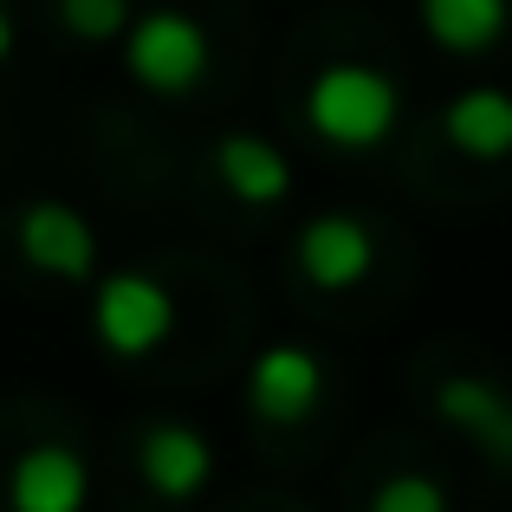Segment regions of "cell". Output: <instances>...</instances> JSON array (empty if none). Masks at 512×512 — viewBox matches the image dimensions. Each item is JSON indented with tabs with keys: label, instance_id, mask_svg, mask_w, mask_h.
<instances>
[{
	"label": "cell",
	"instance_id": "2",
	"mask_svg": "<svg viewBox=\"0 0 512 512\" xmlns=\"http://www.w3.org/2000/svg\"><path fill=\"white\" fill-rule=\"evenodd\" d=\"M124 72L137 78L143 91H156V98H182V91H195L201 78H208V33H201L195 13L182 7H143L130 13L124 26Z\"/></svg>",
	"mask_w": 512,
	"mask_h": 512
},
{
	"label": "cell",
	"instance_id": "12",
	"mask_svg": "<svg viewBox=\"0 0 512 512\" xmlns=\"http://www.w3.org/2000/svg\"><path fill=\"white\" fill-rule=\"evenodd\" d=\"M415 13H422V33L441 52L474 59V52L500 46V33L512 20V0H415Z\"/></svg>",
	"mask_w": 512,
	"mask_h": 512
},
{
	"label": "cell",
	"instance_id": "13",
	"mask_svg": "<svg viewBox=\"0 0 512 512\" xmlns=\"http://www.w3.org/2000/svg\"><path fill=\"white\" fill-rule=\"evenodd\" d=\"M370 512H448V487L435 474H389L370 493Z\"/></svg>",
	"mask_w": 512,
	"mask_h": 512
},
{
	"label": "cell",
	"instance_id": "5",
	"mask_svg": "<svg viewBox=\"0 0 512 512\" xmlns=\"http://www.w3.org/2000/svg\"><path fill=\"white\" fill-rule=\"evenodd\" d=\"M435 415L480 454L487 467L512 474V389L487 370H454L435 383Z\"/></svg>",
	"mask_w": 512,
	"mask_h": 512
},
{
	"label": "cell",
	"instance_id": "14",
	"mask_svg": "<svg viewBox=\"0 0 512 512\" xmlns=\"http://www.w3.org/2000/svg\"><path fill=\"white\" fill-rule=\"evenodd\" d=\"M59 13H65V26H72L78 39H91V46H104V39H124V26H130V0H59Z\"/></svg>",
	"mask_w": 512,
	"mask_h": 512
},
{
	"label": "cell",
	"instance_id": "6",
	"mask_svg": "<svg viewBox=\"0 0 512 512\" xmlns=\"http://www.w3.org/2000/svg\"><path fill=\"white\" fill-rule=\"evenodd\" d=\"M331 389V370L312 344H266L247 370V409L260 422H305V415L325 402Z\"/></svg>",
	"mask_w": 512,
	"mask_h": 512
},
{
	"label": "cell",
	"instance_id": "10",
	"mask_svg": "<svg viewBox=\"0 0 512 512\" xmlns=\"http://www.w3.org/2000/svg\"><path fill=\"white\" fill-rule=\"evenodd\" d=\"M214 175H221V188L234 201H247V208H279V201L292 195L286 150H279L273 137H260V130H227V137L214 143Z\"/></svg>",
	"mask_w": 512,
	"mask_h": 512
},
{
	"label": "cell",
	"instance_id": "4",
	"mask_svg": "<svg viewBox=\"0 0 512 512\" xmlns=\"http://www.w3.org/2000/svg\"><path fill=\"white\" fill-rule=\"evenodd\" d=\"M13 240H20V260L33 273L59 279V286H85L98 273V227L72 208V201H26L20 221H13Z\"/></svg>",
	"mask_w": 512,
	"mask_h": 512
},
{
	"label": "cell",
	"instance_id": "7",
	"mask_svg": "<svg viewBox=\"0 0 512 512\" xmlns=\"http://www.w3.org/2000/svg\"><path fill=\"white\" fill-rule=\"evenodd\" d=\"M137 474H143V487H150L156 500H169V506L201 500L208 480H214L208 428H195V422H150L137 435Z\"/></svg>",
	"mask_w": 512,
	"mask_h": 512
},
{
	"label": "cell",
	"instance_id": "15",
	"mask_svg": "<svg viewBox=\"0 0 512 512\" xmlns=\"http://www.w3.org/2000/svg\"><path fill=\"white\" fill-rule=\"evenodd\" d=\"M13 46H20V33H13V13H7V0H0V65L13 59Z\"/></svg>",
	"mask_w": 512,
	"mask_h": 512
},
{
	"label": "cell",
	"instance_id": "11",
	"mask_svg": "<svg viewBox=\"0 0 512 512\" xmlns=\"http://www.w3.org/2000/svg\"><path fill=\"white\" fill-rule=\"evenodd\" d=\"M441 137L474 163H506L512 156V91L500 85H467L441 111Z\"/></svg>",
	"mask_w": 512,
	"mask_h": 512
},
{
	"label": "cell",
	"instance_id": "9",
	"mask_svg": "<svg viewBox=\"0 0 512 512\" xmlns=\"http://www.w3.org/2000/svg\"><path fill=\"white\" fill-rule=\"evenodd\" d=\"M91 500V467L65 441H39L13 461L7 474V506L13 512H85Z\"/></svg>",
	"mask_w": 512,
	"mask_h": 512
},
{
	"label": "cell",
	"instance_id": "3",
	"mask_svg": "<svg viewBox=\"0 0 512 512\" xmlns=\"http://www.w3.org/2000/svg\"><path fill=\"white\" fill-rule=\"evenodd\" d=\"M175 292L156 273H104L91 292V338L117 363H137L175 338Z\"/></svg>",
	"mask_w": 512,
	"mask_h": 512
},
{
	"label": "cell",
	"instance_id": "8",
	"mask_svg": "<svg viewBox=\"0 0 512 512\" xmlns=\"http://www.w3.org/2000/svg\"><path fill=\"white\" fill-rule=\"evenodd\" d=\"M292 260H299L305 286L350 292V286H363V279L376 273V234H370V221H357V214H312V221L299 227Z\"/></svg>",
	"mask_w": 512,
	"mask_h": 512
},
{
	"label": "cell",
	"instance_id": "1",
	"mask_svg": "<svg viewBox=\"0 0 512 512\" xmlns=\"http://www.w3.org/2000/svg\"><path fill=\"white\" fill-rule=\"evenodd\" d=\"M396 117H402V85L376 65L338 59L318 65L305 85V124L331 150H376V143H389Z\"/></svg>",
	"mask_w": 512,
	"mask_h": 512
}]
</instances>
